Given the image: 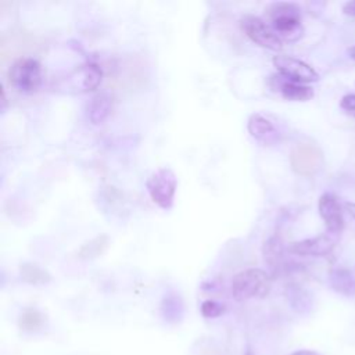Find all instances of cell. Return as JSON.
Returning <instances> with one entry per match:
<instances>
[{
  "label": "cell",
  "instance_id": "obj_11",
  "mask_svg": "<svg viewBox=\"0 0 355 355\" xmlns=\"http://www.w3.org/2000/svg\"><path fill=\"white\" fill-rule=\"evenodd\" d=\"M270 86L275 90H279L284 98L291 100V101H306L313 97L312 87L298 83V82L288 80L287 78H284L280 73L270 76Z\"/></svg>",
  "mask_w": 355,
  "mask_h": 355
},
{
  "label": "cell",
  "instance_id": "obj_10",
  "mask_svg": "<svg viewBox=\"0 0 355 355\" xmlns=\"http://www.w3.org/2000/svg\"><path fill=\"white\" fill-rule=\"evenodd\" d=\"M318 207L319 214L326 223V230L340 234L344 227V218L338 200L331 193H324L320 196Z\"/></svg>",
  "mask_w": 355,
  "mask_h": 355
},
{
  "label": "cell",
  "instance_id": "obj_4",
  "mask_svg": "<svg viewBox=\"0 0 355 355\" xmlns=\"http://www.w3.org/2000/svg\"><path fill=\"white\" fill-rule=\"evenodd\" d=\"M40 62L32 57L18 58L8 71L10 85L22 93L36 92L42 85Z\"/></svg>",
  "mask_w": 355,
  "mask_h": 355
},
{
  "label": "cell",
  "instance_id": "obj_6",
  "mask_svg": "<svg viewBox=\"0 0 355 355\" xmlns=\"http://www.w3.org/2000/svg\"><path fill=\"white\" fill-rule=\"evenodd\" d=\"M240 25L241 29L244 31V33L257 44H259L261 47L269 49V50H282L283 47V42L282 39L277 36V33L273 31V28L266 24L262 18L257 17V15H251L247 14L240 19Z\"/></svg>",
  "mask_w": 355,
  "mask_h": 355
},
{
  "label": "cell",
  "instance_id": "obj_16",
  "mask_svg": "<svg viewBox=\"0 0 355 355\" xmlns=\"http://www.w3.org/2000/svg\"><path fill=\"white\" fill-rule=\"evenodd\" d=\"M19 275L24 282L33 284V286H42L51 280L50 273L43 269L40 265L33 262H24L19 266Z\"/></svg>",
  "mask_w": 355,
  "mask_h": 355
},
{
  "label": "cell",
  "instance_id": "obj_27",
  "mask_svg": "<svg viewBox=\"0 0 355 355\" xmlns=\"http://www.w3.org/2000/svg\"><path fill=\"white\" fill-rule=\"evenodd\" d=\"M245 355H252V354H251V352H247V354H245Z\"/></svg>",
  "mask_w": 355,
  "mask_h": 355
},
{
  "label": "cell",
  "instance_id": "obj_25",
  "mask_svg": "<svg viewBox=\"0 0 355 355\" xmlns=\"http://www.w3.org/2000/svg\"><path fill=\"white\" fill-rule=\"evenodd\" d=\"M290 355H319V354H316L315 351H311V349H300V351H295Z\"/></svg>",
  "mask_w": 355,
  "mask_h": 355
},
{
  "label": "cell",
  "instance_id": "obj_26",
  "mask_svg": "<svg viewBox=\"0 0 355 355\" xmlns=\"http://www.w3.org/2000/svg\"><path fill=\"white\" fill-rule=\"evenodd\" d=\"M348 54H349V57H351L352 60H355V46H352L351 49H348Z\"/></svg>",
  "mask_w": 355,
  "mask_h": 355
},
{
  "label": "cell",
  "instance_id": "obj_24",
  "mask_svg": "<svg viewBox=\"0 0 355 355\" xmlns=\"http://www.w3.org/2000/svg\"><path fill=\"white\" fill-rule=\"evenodd\" d=\"M344 208L351 215V218L355 220V204L354 202H344Z\"/></svg>",
  "mask_w": 355,
  "mask_h": 355
},
{
  "label": "cell",
  "instance_id": "obj_18",
  "mask_svg": "<svg viewBox=\"0 0 355 355\" xmlns=\"http://www.w3.org/2000/svg\"><path fill=\"white\" fill-rule=\"evenodd\" d=\"M288 300H290L293 309H295L300 313L308 312L312 306L311 297L301 287H291L288 291Z\"/></svg>",
  "mask_w": 355,
  "mask_h": 355
},
{
  "label": "cell",
  "instance_id": "obj_20",
  "mask_svg": "<svg viewBox=\"0 0 355 355\" xmlns=\"http://www.w3.org/2000/svg\"><path fill=\"white\" fill-rule=\"evenodd\" d=\"M43 324V316L37 309H25L19 316V327L26 331L37 330Z\"/></svg>",
  "mask_w": 355,
  "mask_h": 355
},
{
  "label": "cell",
  "instance_id": "obj_13",
  "mask_svg": "<svg viewBox=\"0 0 355 355\" xmlns=\"http://www.w3.org/2000/svg\"><path fill=\"white\" fill-rule=\"evenodd\" d=\"M329 283L336 293L344 297L355 295V276L345 268H336L330 270Z\"/></svg>",
  "mask_w": 355,
  "mask_h": 355
},
{
  "label": "cell",
  "instance_id": "obj_12",
  "mask_svg": "<svg viewBox=\"0 0 355 355\" xmlns=\"http://www.w3.org/2000/svg\"><path fill=\"white\" fill-rule=\"evenodd\" d=\"M112 110V96L108 92L94 94L87 104V118L93 125L103 123Z\"/></svg>",
  "mask_w": 355,
  "mask_h": 355
},
{
  "label": "cell",
  "instance_id": "obj_19",
  "mask_svg": "<svg viewBox=\"0 0 355 355\" xmlns=\"http://www.w3.org/2000/svg\"><path fill=\"white\" fill-rule=\"evenodd\" d=\"M161 311H162V315H164L165 320L176 322L182 316L183 306H182L180 300L176 295H168L162 301Z\"/></svg>",
  "mask_w": 355,
  "mask_h": 355
},
{
  "label": "cell",
  "instance_id": "obj_17",
  "mask_svg": "<svg viewBox=\"0 0 355 355\" xmlns=\"http://www.w3.org/2000/svg\"><path fill=\"white\" fill-rule=\"evenodd\" d=\"M108 247V236L107 234H98L94 239L86 241L80 245L78 251V257L80 259H94L100 257Z\"/></svg>",
  "mask_w": 355,
  "mask_h": 355
},
{
  "label": "cell",
  "instance_id": "obj_3",
  "mask_svg": "<svg viewBox=\"0 0 355 355\" xmlns=\"http://www.w3.org/2000/svg\"><path fill=\"white\" fill-rule=\"evenodd\" d=\"M103 79V69L96 62L82 64L57 82V87L67 93H86L97 89Z\"/></svg>",
  "mask_w": 355,
  "mask_h": 355
},
{
  "label": "cell",
  "instance_id": "obj_23",
  "mask_svg": "<svg viewBox=\"0 0 355 355\" xmlns=\"http://www.w3.org/2000/svg\"><path fill=\"white\" fill-rule=\"evenodd\" d=\"M343 11L348 15H355V0L354 1H348L343 6Z\"/></svg>",
  "mask_w": 355,
  "mask_h": 355
},
{
  "label": "cell",
  "instance_id": "obj_9",
  "mask_svg": "<svg viewBox=\"0 0 355 355\" xmlns=\"http://www.w3.org/2000/svg\"><path fill=\"white\" fill-rule=\"evenodd\" d=\"M338 239H340L338 233H333V232L326 230L324 233H322L316 237L291 243L288 245V251L295 254V255L323 257V255H327V254L331 252V250L336 247Z\"/></svg>",
  "mask_w": 355,
  "mask_h": 355
},
{
  "label": "cell",
  "instance_id": "obj_1",
  "mask_svg": "<svg viewBox=\"0 0 355 355\" xmlns=\"http://www.w3.org/2000/svg\"><path fill=\"white\" fill-rule=\"evenodd\" d=\"M265 11L270 19V26L280 39L297 42L302 36L304 28L301 24V11L297 4L287 1L272 3Z\"/></svg>",
  "mask_w": 355,
  "mask_h": 355
},
{
  "label": "cell",
  "instance_id": "obj_22",
  "mask_svg": "<svg viewBox=\"0 0 355 355\" xmlns=\"http://www.w3.org/2000/svg\"><path fill=\"white\" fill-rule=\"evenodd\" d=\"M340 107L349 115L355 116V94H345L341 98Z\"/></svg>",
  "mask_w": 355,
  "mask_h": 355
},
{
  "label": "cell",
  "instance_id": "obj_8",
  "mask_svg": "<svg viewBox=\"0 0 355 355\" xmlns=\"http://www.w3.org/2000/svg\"><path fill=\"white\" fill-rule=\"evenodd\" d=\"M273 65L280 75L293 82L309 83L319 79L318 72L311 65L290 55H276L273 58Z\"/></svg>",
  "mask_w": 355,
  "mask_h": 355
},
{
  "label": "cell",
  "instance_id": "obj_21",
  "mask_svg": "<svg viewBox=\"0 0 355 355\" xmlns=\"http://www.w3.org/2000/svg\"><path fill=\"white\" fill-rule=\"evenodd\" d=\"M200 311H201V315L207 319H215V318H219L222 316V313L225 312V305L218 302V301H214V300H205L201 306H200Z\"/></svg>",
  "mask_w": 355,
  "mask_h": 355
},
{
  "label": "cell",
  "instance_id": "obj_2",
  "mask_svg": "<svg viewBox=\"0 0 355 355\" xmlns=\"http://www.w3.org/2000/svg\"><path fill=\"white\" fill-rule=\"evenodd\" d=\"M270 276L258 268L239 272L232 280V294L237 301L262 298L270 290Z\"/></svg>",
  "mask_w": 355,
  "mask_h": 355
},
{
  "label": "cell",
  "instance_id": "obj_14",
  "mask_svg": "<svg viewBox=\"0 0 355 355\" xmlns=\"http://www.w3.org/2000/svg\"><path fill=\"white\" fill-rule=\"evenodd\" d=\"M265 262L273 269L280 270L284 268V244L279 236L269 237L262 247Z\"/></svg>",
  "mask_w": 355,
  "mask_h": 355
},
{
  "label": "cell",
  "instance_id": "obj_5",
  "mask_svg": "<svg viewBox=\"0 0 355 355\" xmlns=\"http://www.w3.org/2000/svg\"><path fill=\"white\" fill-rule=\"evenodd\" d=\"M146 187L151 200L162 209H169L173 205L178 179L171 168L164 166L153 172L146 182Z\"/></svg>",
  "mask_w": 355,
  "mask_h": 355
},
{
  "label": "cell",
  "instance_id": "obj_7",
  "mask_svg": "<svg viewBox=\"0 0 355 355\" xmlns=\"http://www.w3.org/2000/svg\"><path fill=\"white\" fill-rule=\"evenodd\" d=\"M323 162V155L319 147L311 143H298L290 154V164L295 173L311 176L319 171Z\"/></svg>",
  "mask_w": 355,
  "mask_h": 355
},
{
  "label": "cell",
  "instance_id": "obj_15",
  "mask_svg": "<svg viewBox=\"0 0 355 355\" xmlns=\"http://www.w3.org/2000/svg\"><path fill=\"white\" fill-rule=\"evenodd\" d=\"M247 129L250 135L257 140H268L272 135H275V126L272 125V122L258 112L250 115Z\"/></svg>",
  "mask_w": 355,
  "mask_h": 355
}]
</instances>
